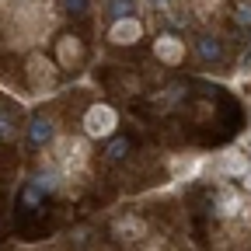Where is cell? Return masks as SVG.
Here are the masks:
<instances>
[{
	"label": "cell",
	"instance_id": "6da1fadb",
	"mask_svg": "<svg viewBox=\"0 0 251 251\" xmlns=\"http://www.w3.org/2000/svg\"><path fill=\"white\" fill-rule=\"evenodd\" d=\"M80 126H84V136H87V140H108V136H115V129H119V112H115L112 105H105V101H94V105L84 112Z\"/></svg>",
	"mask_w": 251,
	"mask_h": 251
},
{
	"label": "cell",
	"instance_id": "7a4b0ae2",
	"mask_svg": "<svg viewBox=\"0 0 251 251\" xmlns=\"http://www.w3.org/2000/svg\"><path fill=\"white\" fill-rule=\"evenodd\" d=\"M25 80H28L31 94H46V91H52V87H56L59 70H56V63H52V59H46L42 52H31V56H28V63H25Z\"/></svg>",
	"mask_w": 251,
	"mask_h": 251
},
{
	"label": "cell",
	"instance_id": "3957f363",
	"mask_svg": "<svg viewBox=\"0 0 251 251\" xmlns=\"http://www.w3.org/2000/svg\"><path fill=\"white\" fill-rule=\"evenodd\" d=\"M87 59V42L77 35V31H63L56 39V70H70L77 74Z\"/></svg>",
	"mask_w": 251,
	"mask_h": 251
},
{
	"label": "cell",
	"instance_id": "277c9868",
	"mask_svg": "<svg viewBox=\"0 0 251 251\" xmlns=\"http://www.w3.org/2000/svg\"><path fill=\"white\" fill-rule=\"evenodd\" d=\"M108 234H112L115 244H126V248H129V244H143V241H147L150 224H147L140 213H119V216L112 220Z\"/></svg>",
	"mask_w": 251,
	"mask_h": 251
},
{
	"label": "cell",
	"instance_id": "5b68a950",
	"mask_svg": "<svg viewBox=\"0 0 251 251\" xmlns=\"http://www.w3.org/2000/svg\"><path fill=\"white\" fill-rule=\"evenodd\" d=\"M153 59L161 67H181L185 63V39L175 35V31H161L153 39Z\"/></svg>",
	"mask_w": 251,
	"mask_h": 251
},
{
	"label": "cell",
	"instance_id": "8992f818",
	"mask_svg": "<svg viewBox=\"0 0 251 251\" xmlns=\"http://www.w3.org/2000/svg\"><path fill=\"white\" fill-rule=\"evenodd\" d=\"M143 31H147L143 21L136 14H129V18H115L105 31V39L112 46H136V42H143Z\"/></svg>",
	"mask_w": 251,
	"mask_h": 251
},
{
	"label": "cell",
	"instance_id": "52a82bcc",
	"mask_svg": "<svg viewBox=\"0 0 251 251\" xmlns=\"http://www.w3.org/2000/svg\"><path fill=\"white\" fill-rule=\"evenodd\" d=\"M241 209H244V196H241V188H234V185H216V192H213V216L216 220H234V216H241Z\"/></svg>",
	"mask_w": 251,
	"mask_h": 251
},
{
	"label": "cell",
	"instance_id": "ba28073f",
	"mask_svg": "<svg viewBox=\"0 0 251 251\" xmlns=\"http://www.w3.org/2000/svg\"><path fill=\"white\" fill-rule=\"evenodd\" d=\"M25 136H28V143L35 147V150L52 147V143H56V119H52V115H46V112L31 115V119H28V126H25Z\"/></svg>",
	"mask_w": 251,
	"mask_h": 251
},
{
	"label": "cell",
	"instance_id": "9c48e42d",
	"mask_svg": "<svg viewBox=\"0 0 251 251\" xmlns=\"http://www.w3.org/2000/svg\"><path fill=\"white\" fill-rule=\"evenodd\" d=\"M192 52L202 67H220V63H227V42L220 35H199L192 42Z\"/></svg>",
	"mask_w": 251,
	"mask_h": 251
},
{
	"label": "cell",
	"instance_id": "30bf717a",
	"mask_svg": "<svg viewBox=\"0 0 251 251\" xmlns=\"http://www.w3.org/2000/svg\"><path fill=\"white\" fill-rule=\"evenodd\" d=\"M213 171H216L220 178H244V175L251 171L248 153H241V150H227V153H220V157H216V164H213Z\"/></svg>",
	"mask_w": 251,
	"mask_h": 251
},
{
	"label": "cell",
	"instance_id": "8fae6325",
	"mask_svg": "<svg viewBox=\"0 0 251 251\" xmlns=\"http://www.w3.org/2000/svg\"><path fill=\"white\" fill-rule=\"evenodd\" d=\"M133 153V140L129 136H108V143H105V150H101V157H105V161L108 164H119V161H126V157H129Z\"/></svg>",
	"mask_w": 251,
	"mask_h": 251
},
{
	"label": "cell",
	"instance_id": "7c38bea8",
	"mask_svg": "<svg viewBox=\"0 0 251 251\" xmlns=\"http://www.w3.org/2000/svg\"><path fill=\"white\" fill-rule=\"evenodd\" d=\"M42 206H46V196H42L31 181H25L21 192H18V209H21V213H39Z\"/></svg>",
	"mask_w": 251,
	"mask_h": 251
},
{
	"label": "cell",
	"instance_id": "4fadbf2b",
	"mask_svg": "<svg viewBox=\"0 0 251 251\" xmlns=\"http://www.w3.org/2000/svg\"><path fill=\"white\" fill-rule=\"evenodd\" d=\"M18 136V119L11 108H0V140H14Z\"/></svg>",
	"mask_w": 251,
	"mask_h": 251
},
{
	"label": "cell",
	"instance_id": "5bb4252c",
	"mask_svg": "<svg viewBox=\"0 0 251 251\" xmlns=\"http://www.w3.org/2000/svg\"><path fill=\"white\" fill-rule=\"evenodd\" d=\"M59 11L67 14V18H87L91 0H59Z\"/></svg>",
	"mask_w": 251,
	"mask_h": 251
},
{
	"label": "cell",
	"instance_id": "9a60e30c",
	"mask_svg": "<svg viewBox=\"0 0 251 251\" xmlns=\"http://www.w3.org/2000/svg\"><path fill=\"white\" fill-rule=\"evenodd\" d=\"M234 21H237V28L251 31V0H237V7H234Z\"/></svg>",
	"mask_w": 251,
	"mask_h": 251
},
{
	"label": "cell",
	"instance_id": "2e32d148",
	"mask_svg": "<svg viewBox=\"0 0 251 251\" xmlns=\"http://www.w3.org/2000/svg\"><path fill=\"white\" fill-rule=\"evenodd\" d=\"M133 7H136V0H108V14H112V21H115V18H129Z\"/></svg>",
	"mask_w": 251,
	"mask_h": 251
},
{
	"label": "cell",
	"instance_id": "e0dca14e",
	"mask_svg": "<svg viewBox=\"0 0 251 251\" xmlns=\"http://www.w3.org/2000/svg\"><path fill=\"white\" fill-rule=\"evenodd\" d=\"M70 241H74L77 248H87V244H91V227H77V230L70 234Z\"/></svg>",
	"mask_w": 251,
	"mask_h": 251
},
{
	"label": "cell",
	"instance_id": "ac0fdd59",
	"mask_svg": "<svg viewBox=\"0 0 251 251\" xmlns=\"http://www.w3.org/2000/svg\"><path fill=\"white\" fill-rule=\"evenodd\" d=\"M150 4H161V7H168V4H175V0H150Z\"/></svg>",
	"mask_w": 251,
	"mask_h": 251
},
{
	"label": "cell",
	"instance_id": "d6986e66",
	"mask_svg": "<svg viewBox=\"0 0 251 251\" xmlns=\"http://www.w3.org/2000/svg\"><path fill=\"white\" fill-rule=\"evenodd\" d=\"M244 67H251V52H248V59H244Z\"/></svg>",
	"mask_w": 251,
	"mask_h": 251
},
{
	"label": "cell",
	"instance_id": "ffe728a7",
	"mask_svg": "<svg viewBox=\"0 0 251 251\" xmlns=\"http://www.w3.org/2000/svg\"><path fill=\"white\" fill-rule=\"evenodd\" d=\"M248 164H251V153H248Z\"/></svg>",
	"mask_w": 251,
	"mask_h": 251
}]
</instances>
